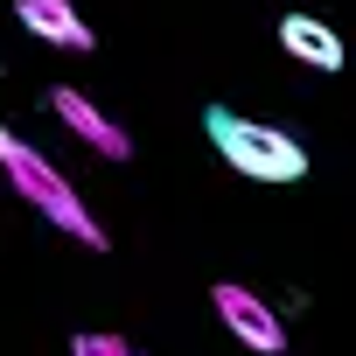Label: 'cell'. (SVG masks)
<instances>
[{
    "label": "cell",
    "mask_w": 356,
    "mask_h": 356,
    "mask_svg": "<svg viewBox=\"0 0 356 356\" xmlns=\"http://www.w3.org/2000/svg\"><path fill=\"white\" fill-rule=\"evenodd\" d=\"M0 168H8V182H15V196L35 210V217H49L63 238H77V245H91V252H105V224L91 217V203L70 189V175L49 161V154H35L15 126H0Z\"/></svg>",
    "instance_id": "obj_1"
},
{
    "label": "cell",
    "mask_w": 356,
    "mask_h": 356,
    "mask_svg": "<svg viewBox=\"0 0 356 356\" xmlns=\"http://www.w3.org/2000/svg\"><path fill=\"white\" fill-rule=\"evenodd\" d=\"M203 133H210V147L238 175H252V182H300L307 175V147L293 133L266 126V119H245L231 105H203Z\"/></svg>",
    "instance_id": "obj_2"
},
{
    "label": "cell",
    "mask_w": 356,
    "mask_h": 356,
    "mask_svg": "<svg viewBox=\"0 0 356 356\" xmlns=\"http://www.w3.org/2000/svg\"><path fill=\"white\" fill-rule=\"evenodd\" d=\"M210 307H217V321H224L252 356H280V349H286V321H280V307H266L252 286L217 280V286H210Z\"/></svg>",
    "instance_id": "obj_3"
},
{
    "label": "cell",
    "mask_w": 356,
    "mask_h": 356,
    "mask_svg": "<svg viewBox=\"0 0 356 356\" xmlns=\"http://www.w3.org/2000/svg\"><path fill=\"white\" fill-rule=\"evenodd\" d=\"M49 105H56V119H63L91 154H105V161H133V133H126L112 112H98L77 84H56V91H49Z\"/></svg>",
    "instance_id": "obj_4"
},
{
    "label": "cell",
    "mask_w": 356,
    "mask_h": 356,
    "mask_svg": "<svg viewBox=\"0 0 356 356\" xmlns=\"http://www.w3.org/2000/svg\"><path fill=\"white\" fill-rule=\"evenodd\" d=\"M280 49L293 56V63H307V70H321V77H335L342 63H349V49H342V35L321 22V15H280Z\"/></svg>",
    "instance_id": "obj_5"
},
{
    "label": "cell",
    "mask_w": 356,
    "mask_h": 356,
    "mask_svg": "<svg viewBox=\"0 0 356 356\" xmlns=\"http://www.w3.org/2000/svg\"><path fill=\"white\" fill-rule=\"evenodd\" d=\"M15 22H22L35 42H49V49H70V56H91V49H98V35L77 22L70 0H15Z\"/></svg>",
    "instance_id": "obj_6"
},
{
    "label": "cell",
    "mask_w": 356,
    "mask_h": 356,
    "mask_svg": "<svg viewBox=\"0 0 356 356\" xmlns=\"http://www.w3.org/2000/svg\"><path fill=\"white\" fill-rule=\"evenodd\" d=\"M70 356H140V349L112 328H84V335H70Z\"/></svg>",
    "instance_id": "obj_7"
}]
</instances>
